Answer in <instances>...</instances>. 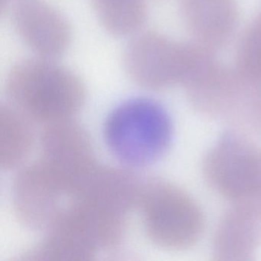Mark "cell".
<instances>
[{
    "label": "cell",
    "mask_w": 261,
    "mask_h": 261,
    "mask_svg": "<svg viewBox=\"0 0 261 261\" xmlns=\"http://www.w3.org/2000/svg\"><path fill=\"white\" fill-rule=\"evenodd\" d=\"M6 92L15 109L32 123L44 126L71 120L86 98L79 76L40 58L13 66L7 76Z\"/></svg>",
    "instance_id": "cell-1"
},
{
    "label": "cell",
    "mask_w": 261,
    "mask_h": 261,
    "mask_svg": "<svg viewBox=\"0 0 261 261\" xmlns=\"http://www.w3.org/2000/svg\"><path fill=\"white\" fill-rule=\"evenodd\" d=\"M214 53L195 42H175L146 32L128 44L123 66L131 80L146 89L160 91L177 84L189 87L218 64Z\"/></svg>",
    "instance_id": "cell-2"
},
{
    "label": "cell",
    "mask_w": 261,
    "mask_h": 261,
    "mask_svg": "<svg viewBox=\"0 0 261 261\" xmlns=\"http://www.w3.org/2000/svg\"><path fill=\"white\" fill-rule=\"evenodd\" d=\"M71 199L68 207L99 250L114 249L121 244L128 215L137 205L135 190L125 177L100 171Z\"/></svg>",
    "instance_id": "cell-3"
},
{
    "label": "cell",
    "mask_w": 261,
    "mask_h": 261,
    "mask_svg": "<svg viewBox=\"0 0 261 261\" xmlns=\"http://www.w3.org/2000/svg\"><path fill=\"white\" fill-rule=\"evenodd\" d=\"M170 136L164 110L154 100L134 98L119 105L107 119L105 141L126 166L144 167L162 155Z\"/></svg>",
    "instance_id": "cell-4"
},
{
    "label": "cell",
    "mask_w": 261,
    "mask_h": 261,
    "mask_svg": "<svg viewBox=\"0 0 261 261\" xmlns=\"http://www.w3.org/2000/svg\"><path fill=\"white\" fill-rule=\"evenodd\" d=\"M149 239L165 248L190 245L201 231L202 218L196 204L170 183L143 178L138 207Z\"/></svg>",
    "instance_id": "cell-5"
},
{
    "label": "cell",
    "mask_w": 261,
    "mask_h": 261,
    "mask_svg": "<svg viewBox=\"0 0 261 261\" xmlns=\"http://www.w3.org/2000/svg\"><path fill=\"white\" fill-rule=\"evenodd\" d=\"M39 160L71 199L97 165L90 137L71 120L46 125L39 140Z\"/></svg>",
    "instance_id": "cell-6"
},
{
    "label": "cell",
    "mask_w": 261,
    "mask_h": 261,
    "mask_svg": "<svg viewBox=\"0 0 261 261\" xmlns=\"http://www.w3.org/2000/svg\"><path fill=\"white\" fill-rule=\"evenodd\" d=\"M11 21L24 43L40 59H59L71 44V29L65 16L40 0L18 1Z\"/></svg>",
    "instance_id": "cell-7"
},
{
    "label": "cell",
    "mask_w": 261,
    "mask_h": 261,
    "mask_svg": "<svg viewBox=\"0 0 261 261\" xmlns=\"http://www.w3.org/2000/svg\"><path fill=\"white\" fill-rule=\"evenodd\" d=\"M68 203L65 194L38 160L16 174L13 207L19 221L27 227L46 228Z\"/></svg>",
    "instance_id": "cell-8"
},
{
    "label": "cell",
    "mask_w": 261,
    "mask_h": 261,
    "mask_svg": "<svg viewBox=\"0 0 261 261\" xmlns=\"http://www.w3.org/2000/svg\"><path fill=\"white\" fill-rule=\"evenodd\" d=\"M180 7L195 43L215 53L231 40L238 23L236 0H181Z\"/></svg>",
    "instance_id": "cell-9"
},
{
    "label": "cell",
    "mask_w": 261,
    "mask_h": 261,
    "mask_svg": "<svg viewBox=\"0 0 261 261\" xmlns=\"http://www.w3.org/2000/svg\"><path fill=\"white\" fill-rule=\"evenodd\" d=\"M44 238L20 259L27 261L92 260L99 251L82 229L61 211L45 228Z\"/></svg>",
    "instance_id": "cell-10"
},
{
    "label": "cell",
    "mask_w": 261,
    "mask_h": 261,
    "mask_svg": "<svg viewBox=\"0 0 261 261\" xmlns=\"http://www.w3.org/2000/svg\"><path fill=\"white\" fill-rule=\"evenodd\" d=\"M32 122L12 105L0 108V165L16 167L28 156L34 143Z\"/></svg>",
    "instance_id": "cell-11"
},
{
    "label": "cell",
    "mask_w": 261,
    "mask_h": 261,
    "mask_svg": "<svg viewBox=\"0 0 261 261\" xmlns=\"http://www.w3.org/2000/svg\"><path fill=\"white\" fill-rule=\"evenodd\" d=\"M103 28L114 36H124L140 30L147 16L146 0H91Z\"/></svg>",
    "instance_id": "cell-12"
},
{
    "label": "cell",
    "mask_w": 261,
    "mask_h": 261,
    "mask_svg": "<svg viewBox=\"0 0 261 261\" xmlns=\"http://www.w3.org/2000/svg\"><path fill=\"white\" fill-rule=\"evenodd\" d=\"M220 163L218 177L221 188L231 195L245 194L256 189L261 178V166L255 156L247 153L231 154Z\"/></svg>",
    "instance_id": "cell-13"
},
{
    "label": "cell",
    "mask_w": 261,
    "mask_h": 261,
    "mask_svg": "<svg viewBox=\"0 0 261 261\" xmlns=\"http://www.w3.org/2000/svg\"><path fill=\"white\" fill-rule=\"evenodd\" d=\"M236 68L247 77L261 82V13L240 41Z\"/></svg>",
    "instance_id": "cell-14"
},
{
    "label": "cell",
    "mask_w": 261,
    "mask_h": 261,
    "mask_svg": "<svg viewBox=\"0 0 261 261\" xmlns=\"http://www.w3.org/2000/svg\"><path fill=\"white\" fill-rule=\"evenodd\" d=\"M7 2L8 0H0V8H1V11H4L5 7H7Z\"/></svg>",
    "instance_id": "cell-15"
}]
</instances>
